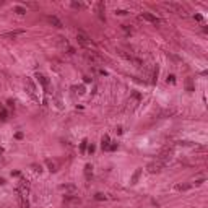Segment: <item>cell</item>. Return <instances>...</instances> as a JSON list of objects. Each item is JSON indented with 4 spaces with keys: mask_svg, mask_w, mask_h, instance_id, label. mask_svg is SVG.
<instances>
[{
    "mask_svg": "<svg viewBox=\"0 0 208 208\" xmlns=\"http://www.w3.org/2000/svg\"><path fill=\"white\" fill-rule=\"evenodd\" d=\"M0 119H2V120H5V119H7V112H5V109L2 106H0Z\"/></svg>",
    "mask_w": 208,
    "mask_h": 208,
    "instance_id": "18",
    "label": "cell"
},
{
    "mask_svg": "<svg viewBox=\"0 0 208 208\" xmlns=\"http://www.w3.org/2000/svg\"><path fill=\"white\" fill-rule=\"evenodd\" d=\"M17 190H18V193H20L21 200L26 198V195H28V180H21V182L18 184Z\"/></svg>",
    "mask_w": 208,
    "mask_h": 208,
    "instance_id": "8",
    "label": "cell"
},
{
    "mask_svg": "<svg viewBox=\"0 0 208 208\" xmlns=\"http://www.w3.org/2000/svg\"><path fill=\"white\" fill-rule=\"evenodd\" d=\"M140 172H142V171H140V169H138V171H137V172H135V174H133V177H132V184H135V182H137V179H138Z\"/></svg>",
    "mask_w": 208,
    "mask_h": 208,
    "instance_id": "19",
    "label": "cell"
},
{
    "mask_svg": "<svg viewBox=\"0 0 208 208\" xmlns=\"http://www.w3.org/2000/svg\"><path fill=\"white\" fill-rule=\"evenodd\" d=\"M85 57H86V60L91 62L93 65H102V59L99 57L96 52H91V50L90 52H85Z\"/></svg>",
    "mask_w": 208,
    "mask_h": 208,
    "instance_id": "3",
    "label": "cell"
},
{
    "mask_svg": "<svg viewBox=\"0 0 208 208\" xmlns=\"http://www.w3.org/2000/svg\"><path fill=\"white\" fill-rule=\"evenodd\" d=\"M85 148H86V142H83L82 143V151H85Z\"/></svg>",
    "mask_w": 208,
    "mask_h": 208,
    "instance_id": "25",
    "label": "cell"
},
{
    "mask_svg": "<svg viewBox=\"0 0 208 208\" xmlns=\"http://www.w3.org/2000/svg\"><path fill=\"white\" fill-rule=\"evenodd\" d=\"M46 20L49 21V23H50L52 26H55V28H59V29L64 28V23H62V21L59 20L57 17H54V15H49V17H46Z\"/></svg>",
    "mask_w": 208,
    "mask_h": 208,
    "instance_id": "10",
    "label": "cell"
},
{
    "mask_svg": "<svg viewBox=\"0 0 208 208\" xmlns=\"http://www.w3.org/2000/svg\"><path fill=\"white\" fill-rule=\"evenodd\" d=\"M26 88H28L26 91H28L29 96H31L34 101H37V96H36V85L33 83V80H29V78L26 80Z\"/></svg>",
    "mask_w": 208,
    "mask_h": 208,
    "instance_id": "9",
    "label": "cell"
},
{
    "mask_svg": "<svg viewBox=\"0 0 208 208\" xmlns=\"http://www.w3.org/2000/svg\"><path fill=\"white\" fill-rule=\"evenodd\" d=\"M15 13H18V15H25L26 10L23 8V7H15Z\"/></svg>",
    "mask_w": 208,
    "mask_h": 208,
    "instance_id": "17",
    "label": "cell"
},
{
    "mask_svg": "<svg viewBox=\"0 0 208 208\" xmlns=\"http://www.w3.org/2000/svg\"><path fill=\"white\" fill-rule=\"evenodd\" d=\"M77 41H78V44L82 46L83 49H88V50L94 49V42L91 41V37L88 36V34L82 33V31H78L77 33Z\"/></svg>",
    "mask_w": 208,
    "mask_h": 208,
    "instance_id": "1",
    "label": "cell"
},
{
    "mask_svg": "<svg viewBox=\"0 0 208 208\" xmlns=\"http://www.w3.org/2000/svg\"><path fill=\"white\" fill-rule=\"evenodd\" d=\"M85 176H86V180L91 179V176H93V166L91 164H86L85 166Z\"/></svg>",
    "mask_w": 208,
    "mask_h": 208,
    "instance_id": "13",
    "label": "cell"
},
{
    "mask_svg": "<svg viewBox=\"0 0 208 208\" xmlns=\"http://www.w3.org/2000/svg\"><path fill=\"white\" fill-rule=\"evenodd\" d=\"M115 13H117V15H127V12H125V10H117Z\"/></svg>",
    "mask_w": 208,
    "mask_h": 208,
    "instance_id": "23",
    "label": "cell"
},
{
    "mask_svg": "<svg viewBox=\"0 0 208 208\" xmlns=\"http://www.w3.org/2000/svg\"><path fill=\"white\" fill-rule=\"evenodd\" d=\"M187 189H190L189 184H179V185H176V190H187Z\"/></svg>",
    "mask_w": 208,
    "mask_h": 208,
    "instance_id": "15",
    "label": "cell"
},
{
    "mask_svg": "<svg viewBox=\"0 0 208 208\" xmlns=\"http://www.w3.org/2000/svg\"><path fill=\"white\" fill-rule=\"evenodd\" d=\"M102 148H104V150H109V137H104V138H102Z\"/></svg>",
    "mask_w": 208,
    "mask_h": 208,
    "instance_id": "16",
    "label": "cell"
},
{
    "mask_svg": "<svg viewBox=\"0 0 208 208\" xmlns=\"http://www.w3.org/2000/svg\"><path fill=\"white\" fill-rule=\"evenodd\" d=\"M21 34H23V31H20V29H18V31H10V33H5L3 37H13V39H15L17 36H21Z\"/></svg>",
    "mask_w": 208,
    "mask_h": 208,
    "instance_id": "14",
    "label": "cell"
},
{
    "mask_svg": "<svg viewBox=\"0 0 208 208\" xmlns=\"http://www.w3.org/2000/svg\"><path fill=\"white\" fill-rule=\"evenodd\" d=\"M36 78H37V82H39L42 86H44V90H49V80H47V78H46L44 75L37 73V75H36Z\"/></svg>",
    "mask_w": 208,
    "mask_h": 208,
    "instance_id": "12",
    "label": "cell"
},
{
    "mask_svg": "<svg viewBox=\"0 0 208 208\" xmlns=\"http://www.w3.org/2000/svg\"><path fill=\"white\" fill-rule=\"evenodd\" d=\"M47 164H49V167H50V169H49L50 172H54V171H55V164H54V163H50V161H47Z\"/></svg>",
    "mask_w": 208,
    "mask_h": 208,
    "instance_id": "20",
    "label": "cell"
},
{
    "mask_svg": "<svg viewBox=\"0 0 208 208\" xmlns=\"http://www.w3.org/2000/svg\"><path fill=\"white\" fill-rule=\"evenodd\" d=\"M2 153H3V150H2V148H0V155H2Z\"/></svg>",
    "mask_w": 208,
    "mask_h": 208,
    "instance_id": "26",
    "label": "cell"
},
{
    "mask_svg": "<svg viewBox=\"0 0 208 208\" xmlns=\"http://www.w3.org/2000/svg\"><path fill=\"white\" fill-rule=\"evenodd\" d=\"M59 190L64 192L65 195H75L77 193V187H75L73 184H62L60 187H59Z\"/></svg>",
    "mask_w": 208,
    "mask_h": 208,
    "instance_id": "6",
    "label": "cell"
},
{
    "mask_svg": "<svg viewBox=\"0 0 208 208\" xmlns=\"http://www.w3.org/2000/svg\"><path fill=\"white\" fill-rule=\"evenodd\" d=\"M176 83V80H174V75H169V77H167V83Z\"/></svg>",
    "mask_w": 208,
    "mask_h": 208,
    "instance_id": "21",
    "label": "cell"
},
{
    "mask_svg": "<svg viewBox=\"0 0 208 208\" xmlns=\"http://www.w3.org/2000/svg\"><path fill=\"white\" fill-rule=\"evenodd\" d=\"M166 7H167V8H171L174 13L180 15V17H187V10H185V7H184V5L176 3V2H167Z\"/></svg>",
    "mask_w": 208,
    "mask_h": 208,
    "instance_id": "2",
    "label": "cell"
},
{
    "mask_svg": "<svg viewBox=\"0 0 208 208\" xmlns=\"http://www.w3.org/2000/svg\"><path fill=\"white\" fill-rule=\"evenodd\" d=\"M96 12H98L99 20L106 21V15H104V3H102V2H98V3H96Z\"/></svg>",
    "mask_w": 208,
    "mask_h": 208,
    "instance_id": "11",
    "label": "cell"
},
{
    "mask_svg": "<svg viewBox=\"0 0 208 208\" xmlns=\"http://www.w3.org/2000/svg\"><path fill=\"white\" fill-rule=\"evenodd\" d=\"M166 166L164 163H161L159 159H156V161H153V163L148 164V172H151V174H155V172H161V169Z\"/></svg>",
    "mask_w": 208,
    "mask_h": 208,
    "instance_id": "5",
    "label": "cell"
},
{
    "mask_svg": "<svg viewBox=\"0 0 208 208\" xmlns=\"http://www.w3.org/2000/svg\"><path fill=\"white\" fill-rule=\"evenodd\" d=\"M120 54H122V55H124V57H125L129 62H130V64H133L135 67H142V65H143V62L140 60L138 57H135V55H132V54H127V52H124V50H120Z\"/></svg>",
    "mask_w": 208,
    "mask_h": 208,
    "instance_id": "7",
    "label": "cell"
},
{
    "mask_svg": "<svg viewBox=\"0 0 208 208\" xmlns=\"http://www.w3.org/2000/svg\"><path fill=\"white\" fill-rule=\"evenodd\" d=\"M202 182H203V179H198V180H195V185H200Z\"/></svg>",
    "mask_w": 208,
    "mask_h": 208,
    "instance_id": "24",
    "label": "cell"
},
{
    "mask_svg": "<svg viewBox=\"0 0 208 208\" xmlns=\"http://www.w3.org/2000/svg\"><path fill=\"white\" fill-rule=\"evenodd\" d=\"M142 18L145 21H148V23H151V25H161V20H159L156 15H153V13H150V12H143L142 13Z\"/></svg>",
    "mask_w": 208,
    "mask_h": 208,
    "instance_id": "4",
    "label": "cell"
},
{
    "mask_svg": "<svg viewBox=\"0 0 208 208\" xmlns=\"http://www.w3.org/2000/svg\"><path fill=\"white\" fill-rule=\"evenodd\" d=\"M106 197L102 195V193H96V200H104Z\"/></svg>",
    "mask_w": 208,
    "mask_h": 208,
    "instance_id": "22",
    "label": "cell"
}]
</instances>
